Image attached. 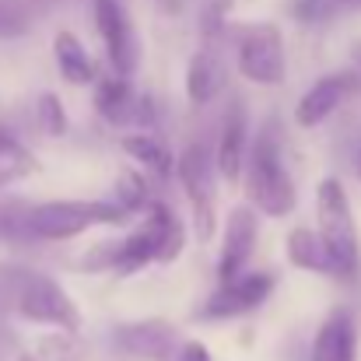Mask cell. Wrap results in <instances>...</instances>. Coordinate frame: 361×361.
Listing matches in <instances>:
<instances>
[{
    "label": "cell",
    "mask_w": 361,
    "mask_h": 361,
    "mask_svg": "<svg viewBox=\"0 0 361 361\" xmlns=\"http://www.w3.org/2000/svg\"><path fill=\"white\" fill-rule=\"evenodd\" d=\"M225 81H228V67H225V56L218 53V46L214 42L200 46L186 67V99L193 106H207L225 92Z\"/></svg>",
    "instance_id": "cell-15"
},
{
    "label": "cell",
    "mask_w": 361,
    "mask_h": 361,
    "mask_svg": "<svg viewBox=\"0 0 361 361\" xmlns=\"http://www.w3.org/2000/svg\"><path fill=\"white\" fill-rule=\"evenodd\" d=\"M151 4L165 14H183V7H186V0H151Z\"/></svg>",
    "instance_id": "cell-27"
},
{
    "label": "cell",
    "mask_w": 361,
    "mask_h": 361,
    "mask_svg": "<svg viewBox=\"0 0 361 361\" xmlns=\"http://www.w3.org/2000/svg\"><path fill=\"white\" fill-rule=\"evenodd\" d=\"M113 200H120L130 214H140V211H147V207L154 204V200H147V183H144V176H137L133 169H123L120 176H116V197H113Z\"/></svg>",
    "instance_id": "cell-22"
},
{
    "label": "cell",
    "mask_w": 361,
    "mask_h": 361,
    "mask_svg": "<svg viewBox=\"0 0 361 361\" xmlns=\"http://www.w3.org/2000/svg\"><path fill=\"white\" fill-rule=\"evenodd\" d=\"M312 361H358V326L348 309H334L316 341H312Z\"/></svg>",
    "instance_id": "cell-16"
},
{
    "label": "cell",
    "mask_w": 361,
    "mask_h": 361,
    "mask_svg": "<svg viewBox=\"0 0 361 361\" xmlns=\"http://www.w3.org/2000/svg\"><path fill=\"white\" fill-rule=\"evenodd\" d=\"M239 74L252 85L274 88L288 74V56H284V35L274 21H256L242 28L239 35Z\"/></svg>",
    "instance_id": "cell-6"
},
{
    "label": "cell",
    "mask_w": 361,
    "mask_h": 361,
    "mask_svg": "<svg viewBox=\"0 0 361 361\" xmlns=\"http://www.w3.org/2000/svg\"><path fill=\"white\" fill-rule=\"evenodd\" d=\"M186 245V225L176 218L169 204H151L144 211V221L116 242H99L92 245L78 263L85 270H113V274H133L147 263H172L179 259Z\"/></svg>",
    "instance_id": "cell-1"
},
{
    "label": "cell",
    "mask_w": 361,
    "mask_h": 361,
    "mask_svg": "<svg viewBox=\"0 0 361 361\" xmlns=\"http://www.w3.org/2000/svg\"><path fill=\"white\" fill-rule=\"evenodd\" d=\"M95 109L109 126L123 130H154V106L147 95L133 92L130 78H99L95 81Z\"/></svg>",
    "instance_id": "cell-9"
},
{
    "label": "cell",
    "mask_w": 361,
    "mask_h": 361,
    "mask_svg": "<svg viewBox=\"0 0 361 361\" xmlns=\"http://www.w3.org/2000/svg\"><path fill=\"white\" fill-rule=\"evenodd\" d=\"M316 214H319V235L326 239L341 277L351 281L358 274L361 252H358V228H355V211L348 200V190L341 179H323L316 190Z\"/></svg>",
    "instance_id": "cell-5"
},
{
    "label": "cell",
    "mask_w": 361,
    "mask_h": 361,
    "mask_svg": "<svg viewBox=\"0 0 361 361\" xmlns=\"http://www.w3.org/2000/svg\"><path fill=\"white\" fill-rule=\"evenodd\" d=\"M172 361H211V351H207V344H200V341H190V337H183V344L176 348Z\"/></svg>",
    "instance_id": "cell-26"
},
{
    "label": "cell",
    "mask_w": 361,
    "mask_h": 361,
    "mask_svg": "<svg viewBox=\"0 0 361 361\" xmlns=\"http://www.w3.org/2000/svg\"><path fill=\"white\" fill-rule=\"evenodd\" d=\"M295 18L305 21V25H323L326 18H334V0H295Z\"/></svg>",
    "instance_id": "cell-25"
},
{
    "label": "cell",
    "mask_w": 361,
    "mask_h": 361,
    "mask_svg": "<svg viewBox=\"0 0 361 361\" xmlns=\"http://www.w3.org/2000/svg\"><path fill=\"white\" fill-rule=\"evenodd\" d=\"M49 7L53 0H0V39L25 35Z\"/></svg>",
    "instance_id": "cell-20"
},
{
    "label": "cell",
    "mask_w": 361,
    "mask_h": 361,
    "mask_svg": "<svg viewBox=\"0 0 361 361\" xmlns=\"http://www.w3.org/2000/svg\"><path fill=\"white\" fill-rule=\"evenodd\" d=\"M334 11H361V0H334Z\"/></svg>",
    "instance_id": "cell-28"
},
{
    "label": "cell",
    "mask_w": 361,
    "mask_h": 361,
    "mask_svg": "<svg viewBox=\"0 0 361 361\" xmlns=\"http://www.w3.org/2000/svg\"><path fill=\"white\" fill-rule=\"evenodd\" d=\"M245 197L249 204L267 214V218H288L298 204V190L291 172L284 169V154H281V137L274 130V123H267L256 140L249 144V158H245Z\"/></svg>",
    "instance_id": "cell-3"
},
{
    "label": "cell",
    "mask_w": 361,
    "mask_h": 361,
    "mask_svg": "<svg viewBox=\"0 0 361 361\" xmlns=\"http://www.w3.org/2000/svg\"><path fill=\"white\" fill-rule=\"evenodd\" d=\"M245 158H249V120H245V106L235 99L221 120V133L214 144L218 176L228 183H239L242 172H245Z\"/></svg>",
    "instance_id": "cell-14"
},
{
    "label": "cell",
    "mask_w": 361,
    "mask_h": 361,
    "mask_svg": "<svg viewBox=\"0 0 361 361\" xmlns=\"http://www.w3.org/2000/svg\"><path fill=\"white\" fill-rule=\"evenodd\" d=\"M133 214L120 200H46L28 207V235L42 242H67L88 228H123Z\"/></svg>",
    "instance_id": "cell-4"
},
{
    "label": "cell",
    "mask_w": 361,
    "mask_h": 361,
    "mask_svg": "<svg viewBox=\"0 0 361 361\" xmlns=\"http://www.w3.org/2000/svg\"><path fill=\"white\" fill-rule=\"evenodd\" d=\"M92 18H95L99 39L106 46V56L113 63V74L133 78V71L140 63V46H137V32H133L126 7L120 0H92Z\"/></svg>",
    "instance_id": "cell-8"
},
{
    "label": "cell",
    "mask_w": 361,
    "mask_h": 361,
    "mask_svg": "<svg viewBox=\"0 0 361 361\" xmlns=\"http://www.w3.org/2000/svg\"><path fill=\"white\" fill-rule=\"evenodd\" d=\"M288 259L291 267L298 270H309V274H330V277H341V267L330 252L326 239L312 228H291L288 235Z\"/></svg>",
    "instance_id": "cell-18"
},
{
    "label": "cell",
    "mask_w": 361,
    "mask_h": 361,
    "mask_svg": "<svg viewBox=\"0 0 361 361\" xmlns=\"http://www.w3.org/2000/svg\"><path fill=\"white\" fill-rule=\"evenodd\" d=\"M274 274L267 270H249V274H239L232 281H221V288L197 309L200 319H235V316H245L252 309H259L270 291H274Z\"/></svg>",
    "instance_id": "cell-10"
},
{
    "label": "cell",
    "mask_w": 361,
    "mask_h": 361,
    "mask_svg": "<svg viewBox=\"0 0 361 361\" xmlns=\"http://www.w3.org/2000/svg\"><path fill=\"white\" fill-rule=\"evenodd\" d=\"M32 358L35 361H81L85 358V348H81L78 334H71V330H53V334H46V337L35 341Z\"/></svg>",
    "instance_id": "cell-21"
},
{
    "label": "cell",
    "mask_w": 361,
    "mask_h": 361,
    "mask_svg": "<svg viewBox=\"0 0 361 361\" xmlns=\"http://www.w3.org/2000/svg\"><path fill=\"white\" fill-rule=\"evenodd\" d=\"M179 344L183 337L169 319H137L113 330V348L133 361H172Z\"/></svg>",
    "instance_id": "cell-11"
},
{
    "label": "cell",
    "mask_w": 361,
    "mask_h": 361,
    "mask_svg": "<svg viewBox=\"0 0 361 361\" xmlns=\"http://www.w3.org/2000/svg\"><path fill=\"white\" fill-rule=\"evenodd\" d=\"M361 92V71H337L319 78L295 106V123L298 126H319L323 120H330L341 106H348Z\"/></svg>",
    "instance_id": "cell-12"
},
{
    "label": "cell",
    "mask_w": 361,
    "mask_h": 361,
    "mask_svg": "<svg viewBox=\"0 0 361 361\" xmlns=\"http://www.w3.org/2000/svg\"><path fill=\"white\" fill-rule=\"evenodd\" d=\"M355 63H358V71H361V42L355 46Z\"/></svg>",
    "instance_id": "cell-30"
},
{
    "label": "cell",
    "mask_w": 361,
    "mask_h": 361,
    "mask_svg": "<svg viewBox=\"0 0 361 361\" xmlns=\"http://www.w3.org/2000/svg\"><path fill=\"white\" fill-rule=\"evenodd\" d=\"M18 361H35V358H32V355H21V358H18Z\"/></svg>",
    "instance_id": "cell-31"
},
{
    "label": "cell",
    "mask_w": 361,
    "mask_h": 361,
    "mask_svg": "<svg viewBox=\"0 0 361 361\" xmlns=\"http://www.w3.org/2000/svg\"><path fill=\"white\" fill-rule=\"evenodd\" d=\"M32 169H35V158H32L21 144L4 147V151H0V190L11 186V183H18V179H25Z\"/></svg>",
    "instance_id": "cell-24"
},
{
    "label": "cell",
    "mask_w": 361,
    "mask_h": 361,
    "mask_svg": "<svg viewBox=\"0 0 361 361\" xmlns=\"http://www.w3.org/2000/svg\"><path fill=\"white\" fill-rule=\"evenodd\" d=\"M35 123L46 137H63L67 133V113H63V102L53 95V92H42L39 95V106H35Z\"/></svg>",
    "instance_id": "cell-23"
},
{
    "label": "cell",
    "mask_w": 361,
    "mask_h": 361,
    "mask_svg": "<svg viewBox=\"0 0 361 361\" xmlns=\"http://www.w3.org/2000/svg\"><path fill=\"white\" fill-rule=\"evenodd\" d=\"M259 239V225H256V207H235L228 211V221H225V245H221V259H218V277L221 281H232L245 274V263L256 249Z\"/></svg>",
    "instance_id": "cell-13"
},
{
    "label": "cell",
    "mask_w": 361,
    "mask_h": 361,
    "mask_svg": "<svg viewBox=\"0 0 361 361\" xmlns=\"http://www.w3.org/2000/svg\"><path fill=\"white\" fill-rule=\"evenodd\" d=\"M53 60H56V71L67 85H95L99 81V67L92 60V53L85 49V42L74 35V32H56L53 39Z\"/></svg>",
    "instance_id": "cell-17"
},
{
    "label": "cell",
    "mask_w": 361,
    "mask_h": 361,
    "mask_svg": "<svg viewBox=\"0 0 361 361\" xmlns=\"http://www.w3.org/2000/svg\"><path fill=\"white\" fill-rule=\"evenodd\" d=\"M120 147L137 165H144V172H151L154 179H169L176 172L179 158H172V151L165 147L161 137H154V130H130V133H123Z\"/></svg>",
    "instance_id": "cell-19"
},
{
    "label": "cell",
    "mask_w": 361,
    "mask_h": 361,
    "mask_svg": "<svg viewBox=\"0 0 361 361\" xmlns=\"http://www.w3.org/2000/svg\"><path fill=\"white\" fill-rule=\"evenodd\" d=\"M0 312H14L28 323L53 326V330H81V312L74 298L42 270L4 263L0 259Z\"/></svg>",
    "instance_id": "cell-2"
},
{
    "label": "cell",
    "mask_w": 361,
    "mask_h": 361,
    "mask_svg": "<svg viewBox=\"0 0 361 361\" xmlns=\"http://www.w3.org/2000/svg\"><path fill=\"white\" fill-rule=\"evenodd\" d=\"M176 176L186 190V200L193 207V221H197V235L211 239L214 235V200H218V165L214 154L204 144H190L179 161H176Z\"/></svg>",
    "instance_id": "cell-7"
},
{
    "label": "cell",
    "mask_w": 361,
    "mask_h": 361,
    "mask_svg": "<svg viewBox=\"0 0 361 361\" xmlns=\"http://www.w3.org/2000/svg\"><path fill=\"white\" fill-rule=\"evenodd\" d=\"M358 179H361V151H358Z\"/></svg>",
    "instance_id": "cell-32"
},
{
    "label": "cell",
    "mask_w": 361,
    "mask_h": 361,
    "mask_svg": "<svg viewBox=\"0 0 361 361\" xmlns=\"http://www.w3.org/2000/svg\"><path fill=\"white\" fill-rule=\"evenodd\" d=\"M11 144H18V140H14V133H11L7 126H0V151H4V147H11Z\"/></svg>",
    "instance_id": "cell-29"
}]
</instances>
